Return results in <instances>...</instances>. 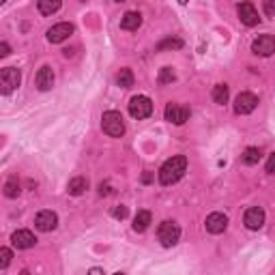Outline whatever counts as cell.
Here are the masks:
<instances>
[{
  "instance_id": "obj_19",
  "label": "cell",
  "mask_w": 275,
  "mask_h": 275,
  "mask_svg": "<svg viewBox=\"0 0 275 275\" xmlns=\"http://www.w3.org/2000/svg\"><path fill=\"white\" fill-rule=\"evenodd\" d=\"M151 220H153L151 211H138V215L133 217V230L135 232H144L151 226Z\"/></svg>"
},
{
  "instance_id": "obj_9",
  "label": "cell",
  "mask_w": 275,
  "mask_h": 275,
  "mask_svg": "<svg viewBox=\"0 0 275 275\" xmlns=\"http://www.w3.org/2000/svg\"><path fill=\"white\" fill-rule=\"evenodd\" d=\"M264 220H266V215H264V211L260 207L247 209L245 215H243V224H245L247 230H260L264 226Z\"/></svg>"
},
{
  "instance_id": "obj_10",
  "label": "cell",
  "mask_w": 275,
  "mask_h": 275,
  "mask_svg": "<svg viewBox=\"0 0 275 275\" xmlns=\"http://www.w3.org/2000/svg\"><path fill=\"white\" fill-rule=\"evenodd\" d=\"M252 52L258 56H273L275 54V37L273 35H260L258 39H254Z\"/></svg>"
},
{
  "instance_id": "obj_33",
  "label": "cell",
  "mask_w": 275,
  "mask_h": 275,
  "mask_svg": "<svg viewBox=\"0 0 275 275\" xmlns=\"http://www.w3.org/2000/svg\"><path fill=\"white\" fill-rule=\"evenodd\" d=\"M189 3V0H179V5H187Z\"/></svg>"
},
{
  "instance_id": "obj_1",
  "label": "cell",
  "mask_w": 275,
  "mask_h": 275,
  "mask_svg": "<svg viewBox=\"0 0 275 275\" xmlns=\"http://www.w3.org/2000/svg\"><path fill=\"white\" fill-rule=\"evenodd\" d=\"M187 172V157L185 155H174L168 161H164V166L159 168V183L168 187V185H174L176 181L183 179V174Z\"/></svg>"
},
{
  "instance_id": "obj_28",
  "label": "cell",
  "mask_w": 275,
  "mask_h": 275,
  "mask_svg": "<svg viewBox=\"0 0 275 275\" xmlns=\"http://www.w3.org/2000/svg\"><path fill=\"white\" fill-rule=\"evenodd\" d=\"M262 9L266 18H275V0H262Z\"/></svg>"
},
{
  "instance_id": "obj_6",
  "label": "cell",
  "mask_w": 275,
  "mask_h": 275,
  "mask_svg": "<svg viewBox=\"0 0 275 275\" xmlns=\"http://www.w3.org/2000/svg\"><path fill=\"white\" fill-rule=\"evenodd\" d=\"M258 108V97L254 93H239L237 95V99H234V112L241 116H245V114H252V112Z\"/></svg>"
},
{
  "instance_id": "obj_15",
  "label": "cell",
  "mask_w": 275,
  "mask_h": 275,
  "mask_svg": "<svg viewBox=\"0 0 275 275\" xmlns=\"http://www.w3.org/2000/svg\"><path fill=\"white\" fill-rule=\"evenodd\" d=\"M52 86H54V71H52V67L43 64V67L39 69V74H37V88L45 93V91H50Z\"/></svg>"
},
{
  "instance_id": "obj_8",
  "label": "cell",
  "mask_w": 275,
  "mask_h": 275,
  "mask_svg": "<svg viewBox=\"0 0 275 275\" xmlns=\"http://www.w3.org/2000/svg\"><path fill=\"white\" fill-rule=\"evenodd\" d=\"M164 116H166L168 123L183 125V123H187V120H189V110L179 106V103H168L166 110H164Z\"/></svg>"
},
{
  "instance_id": "obj_20",
  "label": "cell",
  "mask_w": 275,
  "mask_h": 275,
  "mask_svg": "<svg viewBox=\"0 0 275 275\" xmlns=\"http://www.w3.org/2000/svg\"><path fill=\"white\" fill-rule=\"evenodd\" d=\"M228 97H230L228 84H215V86H213V101L217 103V106H224V103H228Z\"/></svg>"
},
{
  "instance_id": "obj_7",
  "label": "cell",
  "mask_w": 275,
  "mask_h": 275,
  "mask_svg": "<svg viewBox=\"0 0 275 275\" xmlns=\"http://www.w3.org/2000/svg\"><path fill=\"white\" fill-rule=\"evenodd\" d=\"M74 24H69V22H60V24H56V26H52L50 30H47V41L50 43H62V41H67V39L74 35Z\"/></svg>"
},
{
  "instance_id": "obj_32",
  "label": "cell",
  "mask_w": 275,
  "mask_h": 275,
  "mask_svg": "<svg viewBox=\"0 0 275 275\" xmlns=\"http://www.w3.org/2000/svg\"><path fill=\"white\" fill-rule=\"evenodd\" d=\"M151 181H153V174L151 172H144L142 174V183H151Z\"/></svg>"
},
{
  "instance_id": "obj_18",
  "label": "cell",
  "mask_w": 275,
  "mask_h": 275,
  "mask_svg": "<svg viewBox=\"0 0 275 275\" xmlns=\"http://www.w3.org/2000/svg\"><path fill=\"white\" fill-rule=\"evenodd\" d=\"M88 189V181L84 176H76V179H71L69 185H67V191L71 196H82V193Z\"/></svg>"
},
{
  "instance_id": "obj_35",
  "label": "cell",
  "mask_w": 275,
  "mask_h": 275,
  "mask_svg": "<svg viewBox=\"0 0 275 275\" xmlns=\"http://www.w3.org/2000/svg\"><path fill=\"white\" fill-rule=\"evenodd\" d=\"M114 3H125V0H114Z\"/></svg>"
},
{
  "instance_id": "obj_22",
  "label": "cell",
  "mask_w": 275,
  "mask_h": 275,
  "mask_svg": "<svg viewBox=\"0 0 275 275\" xmlns=\"http://www.w3.org/2000/svg\"><path fill=\"white\" fill-rule=\"evenodd\" d=\"M116 84L120 88H131L133 86V71L125 67V69H120L118 74H116Z\"/></svg>"
},
{
  "instance_id": "obj_11",
  "label": "cell",
  "mask_w": 275,
  "mask_h": 275,
  "mask_svg": "<svg viewBox=\"0 0 275 275\" xmlns=\"http://www.w3.org/2000/svg\"><path fill=\"white\" fill-rule=\"evenodd\" d=\"M58 226V215L54 211H39L35 217V228L41 232H52Z\"/></svg>"
},
{
  "instance_id": "obj_16",
  "label": "cell",
  "mask_w": 275,
  "mask_h": 275,
  "mask_svg": "<svg viewBox=\"0 0 275 275\" xmlns=\"http://www.w3.org/2000/svg\"><path fill=\"white\" fill-rule=\"evenodd\" d=\"M142 24V15L138 11H127L123 15V20H120V28L123 30H138Z\"/></svg>"
},
{
  "instance_id": "obj_17",
  "label": "cell",
  "mask_w": 275,
  "mask_h": 275,
  "mask_svg": "<svg viewBox=\"0 0 275 275\" xmlns=\"http://www.w3.org/2000/svg\"><path fill=\"white\" fill-rule=\"evenodd\" d=\"M62 0H37V9L41 15H54L60 9Z\"/></svg>"
},
{
  "instance_id": "obj_21",
  "label": "cell",
  "mask_w": 275,
  "mask_h": 275,
  "mask_svg": "<svg viewBox=\"0 0 275 275\" xmlns=\"http://www.w3.org/2000/svg\"><path fill=\"white\" fill-rule=\"evenodd\" d=\"M260 157H262V151H260V149H258V147H249V149L243 151L241 161H243L245 166H254V164H258V161H260Z\"/></svg>"
},
{
  "instance_id": "obj_2",
  "label": "cell",
  "mask_w": 275,
  "mask_h": 275,
  "mask_svg": "<svg viewBox=\"0 0 275 275\" xmlns=\"http://www.w3.org/2000/svg\"><path fill=\"white\" fill-rule=\"evenodd\" d=\"M101 129L103 133H108L110 138H120L125 133V120H123V114L116 110H108L103 112L101 116Z\"/></svg>"
},
{
  "instance_id": "obj_4",
  "label": "cell",
  "mask_w": 275,
  "mask_h": 275,
  "mask_svg": "<svg viewBox=\"0 0 275 275\" xmlns=\"http://www.w3.org/2000/svg\"><path fill=\"white\" fill-rule=\"evenodd\" d=\"M129 114H131L135 120L149 118L153 114V101L149 99L147 95H135L129 101Z\"/></svg>"
},
{
  "instance_id": "obj_5",
  "label": "cell",
  "mask_w": 275,
  "mask_h": 275,
  "mask_svg": "<svg viewBox=\"0 0 275 275\" xmlns=\"http://www.w3.org/2000/svg\"><path fill=\"white\" fill-rule=\"evenodd\" d=\"M20 82H22L20 69L5 67L3 71H0V93H3V95H11L15 88L20 86Z\"/></svg>"
},
{
  "instance_id": "obj_23",
  "label": "cell",
  "mask_w": 275,
  "mask_h": 275,
  "mask_svg": "<svg viewBox=\"0 0 275 275\" xmlns=\"http://www.w3.org/2000/svg\"><path fill=\"white\" fill-rule=\"evenodd\" d=\"M183 47V39H179V37H170V39H164L159 45H157V50L159 52H166V50H181Z\"/></svg>"
},
{
  "instance_id": "obj_25",
  "label": "cell",
  "mask_w": 275,
  "mask_h": 275,
  "mask_svg": "<svg viewBox=\"0 0 275 275\" xmlns=\"http://www.w3.org/2000/svg\"><path fill=\"white\" fill-rule=\"evenodd\" d=\"M174 80H176V74H174L172 67H161V71H159V80H157L161 86H164V84H172Z\"/></svg>"
},
{
  "instance_id": "obj_13",
  "label": "cell",
  "mask_w": 275,
  "mask_h": 275,
  "mask_svg": "<svg viewBox=\"0 0 275 275\" xmlns=\"http://www.w3.org/2000/svg\"><path fill=\"white\" fill-rule=\"evenodd\" d=\"M207 232H211V234H222L226 228H228V215L226 213H220V211H215L207 217Z\"/></svg>"
},
{
  "instance_id": "obj_34",
  "label": "cell",
  "mask_w": 275,
  "mask_h": 275,
  "mask_svg": "<svg viewBox=\"0 0 275 275\" xmlns=\"http://www.w3.org/2000/svg\"><path fill=\"white\" fill-rule=\"evenodd\" d=\"M0 5H7V0H0Z\"/></svg>"
},
{
  "instance_id": "obj_29",
  "label": "cell",
  "mask_w": 275,
  "mask_h": 275,
  "mask_svg": "<svg viewBox=\"0 0 275 275\" xmlns=\"http://www.w3.org/2000/svg\"><path fill=\"white\" fill-rule=\"evenodd\" d=\"M266 174H275V153H271V157H269V161H266Z\"/></svg>"
},
{
  "instance_id": "obj_24",
  "label": "cell",
  "mask_w": 275,
  "mask_h": 275,
  "mask_svg": "<svg viewBox=\"0 0 275 275\" xmlns=\"http://www.w3.org/2000/svg\"><path fill=\"white\" fill-rule=\"evenodd\" d=\"M5 196L7 198H18L20 196V181L15 179V176H11V179L5 183Z\"/></svg>"
},
{
  "instance_id": "obj_12",
  "label": "cell",
  "mask_w": 275,
  "mask_h": 275,
  "mask_svg": "<svg viewBox=\"0 0 275 275\" xmlns=\"http://www.w3.org/2000/svg\"><path fill=\"white\" fill-rule=\"evenodd\" d=\"M11 243H13V247H18V249H30V247L37 245V237L30 230L22 228V230H15L11 234Z\"/></svg>"
},
{
  "instance_id": "obj_30",
  "label": "cell",
  "mask_w": 275,
  "mask_h": 275,
  "mask_svg": "<svg viewBox=\"0 0 275 275\" xmlns=\"http://www.w3.org/2000/svg\"><path fill=\"white\" fill-rule=\"evenodd\" d=\"M110 193H112L110 183H101V185H99V196H110Z\"/></svg>"
},
{
  "instance_id": "obj_14",
  "label": "cell",
  "mask_w": 275,
  "mask_h": 275,
  "mask_svg": "<svg viewBox=\"0 0 275 275\" xmlns=\"http://www.w3.org/2000/svg\"><path fill=\"white\" fill-rule=\"evenodd\" d=\"M237 13H239V20L245 24V26H256L258 22H260V18H258V11H256V7L252 3H241L237 7Z\"/></svg>"
},
{
  "instance_id": "obj_27",
  "label": "cell",
  "mask_w": 275,
  "mask_h": 275,
  "mask_svg": "<svg viewBox=\"0 0 275 275\" xmlns=\"http://www.w3.org/2000/svg\"><path fill=\"white\" fill-rule=\"evenodd\" d=\"M127 215H129V209H127L125 204H120V207H114V209H112V217H114V220H125Z\"/></svg>"
},
{
  "instance_id": "obj_31",
  "label": "cell",
  "mask_w": 275,
  "mask_h": 275,
  "mask_svg": "<svg viewBox=\"0 0 275 275\" xmlns=\"http://www.w3.org/2000/svg\"><path fill=\"white\" fill-rule=\"evenodd\" d=\"M9 54H11V47H9V43L3 41V43H0V56H3V58H5V56H9Z\"/></svg>"
},
{
  "instance_id": "obj_26",
  "label": "cell",
  "mask_w": 275,
  "mask_h": 275,
  "mask_svg": "<svg viewBox=\"0 0 275 275\" xmlns=\"http://www.w3.org/2000/svg\"><path fill=\"white\" fill-rule=\"evenodd\" d=\"M11 258H13V252L9 247H0V269H7L11 264Z\"/></svg>"
},
{
  "instance_id": "obj_3",
  "label": "cell",
  "mask_w": 275,
  "mask_h": 275,
  "mask_svg": "<svg viewBox=\"0 0 275 275\" xmlns=\"http://www.w3.org/2000/svg\"><path fill=\"white\" fill-rule=\"evenodd\" d=\"M157 239H159V243L164 245V247H172L179 243V239H181V228H179V224L176 222H161L159 224V228H157Z\"/></svg>"
}]
</instances>
